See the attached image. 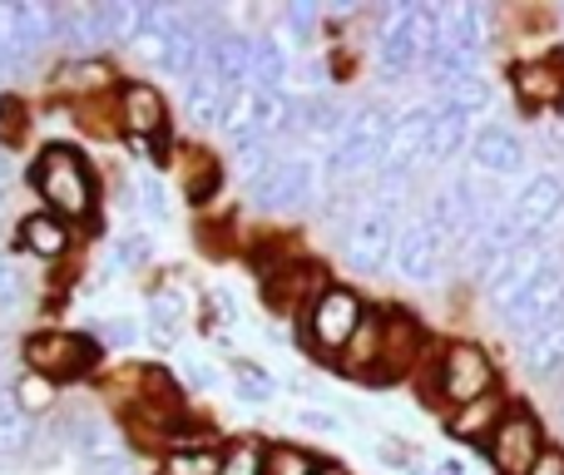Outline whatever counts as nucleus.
Segmentation results:
<instances>
[{"label":"nucleus","mask_w":564,"mask_h":475,"mask_svg":"<svg viewBox=\"0 0 564 475\" xmlns=\"http://www.w3.org/2000/svg\"><path fill=\"white\" fill-rule=\"evenodd\" d=\"M397 214L381 204L371 208H357V218H351L347 228V242H341V258H347L351 272H361V278H381V272L391 268V258H397Z\"/></svg>","instance_id":"obj_2"},{"label":"nucleus","mask_w":564,"mask_h":475,"mask_svg":"<svg viewBox=\"0 0 564 475\" xmlns=\"http://www.w3.org/2000/svg\"><path fill=\"white\" fill-rule=\"evenodd\" d=\"M436 475H466V466H460V461H441Z\"/></svg>","instance_id":"obj_43"},{"label":"nucleus","mask_w":564,"mask_h":475,"mask_svg":"<svg viewBox=\"0 0 564 475\" xmlns=\"http://www.w3.org/2000/svg\"><path fill=\"white\" fill-rule=\"evenodd\" d=\"M15 407L25 411H50L55 407V381L50 377H40V371H30V377H20V387H15Z\"/></svg>","instance_id":"obj_28"},{"label":"nucleus","mask_w":564,"mask_h":475,"mask_svg":"<svg viewBox=\"0 0 564 475\" xmlns=\"http://www.w3.org/2000/svg\"><path fill=\"white\" fill-rule=\"evenodd\" d=\"M555 317H564V262L550 252L545 262H540V272H535V282H530V292L520 298V307L510 312V327L516 332H540L545 322H555Z\"/></svg>","instance_id":"obj_8"},{"label":"nucleus","mask_w":564,"mask_h":475,"mask_svg":"<svg viewBox=\"0 0 564 475\" xmlns=\"http://www.w3.org/2000/svg\"><path fill=\"white\" fill-rule=\"evenodd\" d=\"M490 99H496V89H490V79H486V75H466V79H456V85H446V89H441V105L460 109V115H466V119L486 115V109H490Z\"/></svg>","instance_id":"obj_25"},{"label":"nucleus","mask_w":564,"mask_h":475,"mask_svg":"<svg viewBox=\"0 0 564 475\" xmlns=\"http://www.w3.org/2000/svg\"><path fill=\"white\" fill-rule=\"evenodd\" d=\"M124 119H129V129H134V139L164 134V99H159L149 85H129L124 89Z\"/></svg>","instance_id":"obj_21"},{"label":"nucleus","mask_w":564,"mask_h":475,"mask_svg":"<svg viewBox=\"0 0 564 475\" xmlns=\"http://www.w3.org/2000/svg\"><path fill=\"white\" fill-rule=\"evenodd\" d=\"M144 252H149V238H144V234H129V242H124V248H119V262H124V268H129V262H139V258H144Z\"/></svg>","instance_id":"obj_39"},{"label":"nucleus","mask_w":564,"mask_h":475,"mask_svg":"<svg viewBox=\"0 0 564 475\" xmlns=\"http://www.w3.org/2000/svg\"><path fill=\"white\" fill-rule=\"evenodd\" d=\"M317 475H341V471H317Z\"/></svg>","instance_id":"obj_44"},{"label":"nucleus","mask_w":564,"mask_h":475,"mask_svg":"<svg viewBox=\"0 0 564 475\" xmlns=\"http://www.w3.org/2000/svg\"><path fill=\"white\" fill-rule=\"evenodd\" d=\"M510 407H516V401L506 397V391H486V397L480 401H470V407H456L451 411V436H460V441H480V436H496V427L500 421L510 417Z\"/></svg>","instance_id":"obj_15"},{"label":"nucleus","mask_w":564,"mask_h":475,"mask_svg":"<svg viewBox=\"0 0 564 475\" xmlns=\"http://www.w3.org/2000/svg\"><path fill=\"white\" fill-rule=\"evenodd\" d=\"M154 322H159V332H164V337H174V332H178V298H159L154 302Z\"/></svg>","instance_id":"obj_35"},{"label":"nucleus","mask_w":564,"mask_h":475,"mask_svg":"<svg viewBox=\"0 0 564 475\" xmlns=\"http://www.w3.org/2000/svg\"><path fill=\"white\" fill-rule=\"evenodd\" d=\"M391 268L406 282L426 288V282H436L441 268H446V238H441L426 218H406L397 234V258H391Z\"/></svg>","instance_id":"obj_7"},{"label":"nucleus","mask_w":564,"mask_h":475,"mask_svg":"<svg viewBox=\"0 0 564 475\" xmlns=\"http://www.w3.org/2000/svg\"><path fill=\"white\" fill-rule=\"evenodd\" d=\"M361 317H367V307H361V298L351 288H327L317 302L307 307V337L317 342L322 352H347L351 337H357Z\"/></svg>","instance_id":"obj_6"},{"label":"nucleus","mask_w":564,"mask_h":475,"mask_svg":"<svg viewBox=\"0 0 564 475\" xmlns=\"http://www.w3.org/2000/svg\"><path fill=\"white\" fill-rule=\"evenodd\" d=\"M282 75H288V55H282L273 40H253V75H248V85L258 95H278Z\"/></svg>","instance_id":"obj_26"},{"label":"nucleus","mask_w":564,"mask_h":475,"mask_svg":"<svg viewBox=\"0 0 564 475\" xmlns=\"http://www.w3.org/2000/svg\"><path fill=\"white\" fill-rule=\"evenodd\" d=\"M470 159H476L480 174L506 179V174H520V169H525V144H520L516 129L486 125V129H476V134H470Z\"/></svg>","instance_id":"obj_13"},{"label":"nucleus","mask_w":564,"mask_h":475,"mask_svg":"<svg viewBox=\"0 0 564 475\" xmlns=\"http://www.w3.org/2000/svg\"><path fill=\"white\" fill-rule=\"evenodd\" d=\"M10 69H20V65H15V55H10V50H6V45H0V79H6V75H10Z\"/></svg>","instance_id":"obj_42"},{"label":"nucleus","mask_w":564,"mask_h":475,"mask_svg":"<svg viewBox=\"0 0 564 475\" xmlns=\"http://www.w3.org/2000/svg\"><path fill=\"white\" fill-rule=\"evenodd\" d=\"M516 79V95L530 115H545V109H560L564 105V65L560 60H520L510 69Z\"/></svg>","instance_id":"obj_12"},{"label":"nucleus","mask_w":564,"mask_h":475,"mask_svg":"<svg viewBox=\"0 0 564 475\" xmlns=\"http://www.w3.org/2000/svg\"><path fill=\"white\" fill-rule=\"evenodd\" d=\"M139 204H144L154 218H169V198H164V184H159V179L139 174Z\"/></svg>","instance_id":"obj_33"},{"label":"nucleus","mask_w":564,"mask_h":475,"mask_svg":"<svg viewBox=\"0 0 564 475\" xmlns=\"http://www.w3.org/2000/svg\"><path fill=\"white\" fill-rule=\"evenodd\" d=\"M545 427H540V417H530L525 407H510V417L496 427V436L486 441V456L496 475H530V466L540 461V451H545Z\"/></svg>","instance_id":"obj_5"},{"label":"nucleus","mask_w":564,"mask_h":475,"mask_svg":"<svg viewBox=\"0 0 564 475\" xmlns=\"http://www.w3.org/2000/svg\"><path fill=\"white\" fill-rule=\"evenodd\" d=\"M35 446V427H30V417L15 407V401H0V466L15 456H25V451Z\"/></svg>","instance_id":"obj_24"},{"label":"nucleus","mask_w":564,"mask_h":475,"mask_svg":"<svg viewBox=\"0 0 564 475\" xmlns=\"http://www.w3.org/2000/svg\"><path fill=\"white\" fill-rule=\"evenodd\" d=\"M466 144H470V119L460 115V109H451V105H436L426 159H431V164H446V159H456Z\"/></svg>","instance_id":"obj_18"},{"label":"nucleus","mask_w":564,"mask_h":475,"mask_svg":"<svg viewBox=\"0 0 564 475\" xmlns=\"http://www.w3.org/2000/svg\"><path fill=\"white\" fill-rule=\"evenodd\" d=\"M95 25L99 40H115V45L139 40L144 35V6L139 0H105V6H95Z\"/></svg>","instance_id":"obj_19"},{"label":"nucleus","mask_w":564,"mask_h":475,"mask_svg":"<svg viewBox=\"0 0 564 475\" xmlns=\"http://www.w3.org/2000/svg\"><path fill=\"white\" fill-rule=\"evenodd\" d=\"M89 475H134V466L129 461H109V466H95Z\"/></svg>","instance_id":"obj_41"},{"label":"nucleus","mask_w":564,"mask_h":475,"mask_svg":"<svg viewBox=\"0 0 564 475\" xmlns=\"http://www.w3.org/2000/svg\"><path fill=\"white\" fill-rule=\"evenodd\" d=\"M288 20H292V30H297V35H307V30L317 25V6H292Z\"/></svg>","instance_id":"obj_38"},{"label":"nucleus","mask_w":564,"mask_h":475,"mask_svg":"<svg viewBox=\"0 0 564 475\" xmlns=\"http://www.w3.org/2000/svg\"><path fill=\"white\" fill-rule=\"evenodd\" d=\"M218 475H263V451H258L253 441H238V446L224 456Z\"/></svg>","instance_id":"obj_31"},{"label":"nucleus","mask_w":564,"mask_h":475,"mask_svg":"<svg viewBox=\"0 0 564 475\" xmlns=\"http://www.w3.org/2000/svg\"><path fill=\"white\" fill-rule=\"evenodd\" d=\"M510 208H516L520 228H530V234L545 238V228L560 224V214H564V179L560 174H535L516 194V204H510Z\"/></svg>","instance_id":"obj_14"},{"label":"nucleus","mask_w":564,"mask_h":475,"mask_svg":"<svg viewBox=\"0 0 564 475\" xmlns=\"http://www.w3.org/2000/svg\"><path fill=\"white\" fill-rule=\"evenodd\" d=\"M317 194V169L312 159H273L263 174L253 179V198L263 208H297Z\"/></svg>","instance_id":"obj_9"},{"label":"nucleus","mask_w":564,"mask_h":475,"mask_svg":"<svg viewBox=\"0 0 564 475\" xmlns=\"http://www.w3.org/2000/svg\"><path fill=\"white\" fill-rule=\"evenodd\" d=\"M436 391L451 401V411L470 407V401H480L486 391H496V361H490L476 342H451V347L441 352Z\"/></svg>","instance_id":"obj_3"},{"label":"nucleus","mask_w":564,"mask_h":475,"mask_svg":"<svg viewBox=\"0 0 564 475\" xmlns=\"http://www.w3.org/2000/svg\"><path fill=\"white\" fill-rule=\"evenodd\" d=\"M302 427H312V431H337V421H332V417H322V411H302Z\"/></svg>","instance_id":"obj_40"},{"label":"nucleus","mask_w":564,"mask_h":475,"mask_svg":"<svg viewBox=\"0 0 564 475\" xmlns=\"http://www.w3.org/2000/svg\"><path fill=\"white\" fill-rule=\"evenodd\" d=\"M421 332L416 322L406 317V312H391L387 322H381V361H377V377H401V371L411 367V352H416Z\"/></svg>","instance_id":"obj_17"},{"label":"nucleus","mask_w":564,"mask_h":475,"mask_svg":"<svg viewBox=\"0 0 564 475\" xmlns=\"http://www.w3.org/2000/svg\"><path fill=\"white\" fill-rule=\"evenodd\" d=\"M238 387H243L248 401H268V397H273V377H263L258 367H238Z\"/></svg>","instance_id":"obj_34"},{"label":"nucleus","mask_w":564,"mask_h":475,"mask_svg":"<svg viewBox=\"0 0 564 475\" xmlns=\"http://www.w3.org/2000/svg\"><path fill=\"white\" fill-rule=\"evenodd\" d=\"M20 238H25V248L35 252V258H59V252L69 248V228L59 224L55 214H35L20 224Z\"/></svg>","instance_id":"obj_23"},{"label":"nucleus","mask_w":564,"mask_h":475,"mask_svg":"<svg viewBox=\"0 0 564 475\" xmlns=\"http://www.w3.org/2000/svg\"><path fill=\"white\" fill-rule=\"evenodd\" d=\"M263 475H317V461L297 446H273L263 456Z\"/></svg>","instance_id":"obj_29"},{"label":"nucleus","mask_w":564,"mask_h":475,"mask_svg":"<svg viewBox=\"0 0 564 475\" xmlns=\"http://www.w3.org/2000/svg\"><path fill=\"white\" fill-rule=\"evenodd\" d=\"M55 35L65 40L75 55H85V50H95L99 45V25H95V10H85V6H75V10H59V20H55Z\"/></svg>","instance_id":"obj_27"},{"label":"nucleus","mask_w":564,"mask_h":475,"mask_svg":"<svg viewBox=\"0 0 564 475\" xmlns=\"http://www.w3.org/2000/svg\"><path fill=\"white\" fill-rule=\"evenodd\" d=\"M20 302V278L10 272V262L0 258V312H10Z\"/></svg>","instance_id":"obj_36"},{"label":"nucleus","mask_w":564,"mask_h":475,"mask_svg":"<svg viewBox=\"0 0 564 475\" xmlns=\"http://www.w3.org/2000/svg\"><path fill=\"white\" fill-rule=\"evenodd\" d=\"M184 109H188L194 125H224L228 109H234V99H228V85H218V79H194Z\"/></svg>","instance_id":"obj_22"},{"label":"nucleus","mask_w":564,"mask_h":475,"mask_svg":"<svg viewBox=\"0 0 564 475\" xmlns=\"http://www.w3.org/2000/svg\"><path fill=\"white\" fill-rule=\"evenodd\" d=\"M69 446H75V456H85L89 466H109V461H119L115 427H105V421H95V417H79L75 421V436H69Z\"/></svg>","instance_id":"obj_20"},{"label":"nucleus","mask_w":564,"mask_h":475,"mask_svg":"<svg viewBox=\"0 0 564 475\" xmlns=\"http://www.w3.org/2000/svg\"><path fill=\"white\" fill-rule=\"evenodd\" d=\"M436 30H441V6H397L387 30H381V65L391 75H411L416 65H426Z\"/></svg>","instance_id":"obj_1"},{"label":"nucleus","mask_w":564,"mask_h":475,"mask_svg":"<svg viewBox=\"0 0 564 475\" xmlns=\"http://www.w3.org/2000/svg\"><path fill=\"white\" fill-rule=\"evenodd\" d=\"M35 184H40V194L50 198L55 218H89V208H95L89 169L79 164V154H69V149H50L40 174H35Z\"/></svg>","instance_id":"obj_4"},{"label":"nucleus","mask_w":564,"mask_h":475,"mask_svg":"<svg viewBox=\"0 0 564 475\" xmlns=\"http://www.w3.org/2000/svg\"><path fill=\"white\" fill-rule=\"evenodd\" d=\"M224 461L214 451H178V456L164 461V475H218Z\"/></svg>","instance_id":"obj_30"},{"label":"nucleus","mask_w":564,"mask_h":475,"mask_svg":"<svg viewBox=\"0 0 564 475\" xmlns=\"http://www.w3.org/2000/svg\"><path fill=\"white\" fill-rule=\"evenodd\" d=\"M530 475H564V451L560 446H545V451H540V461L530 466Z\"/></svg>","instance_id":"obj_37"},{"label":"nucleus","mask_w":564,"mask_h":475,"mask_svg":"<svg viewBox=\"0 0 564 475\" xmlns=\"http://www.w3.org/2000/svg\"><path fill=\"white\" fill-rule=\"evenodd\" d=\"M520 367L530 377H555V371H564V317L545 322L540 332H530L520 342Z\"/></svg>","instance_id":"obj_16"},{"label":"nucleus","mask_w":564,"mask_h":475,"mask_svg":"<svg viewBox=\"0 0 564 475\" xmlns=\"http://www.w3.org/2000/svg\"><path fill=\"white\" fill-rule=\"evenodd\" d=\"M431 119H436V105L401 109V115L391 119L387 149H381V169H401V174H411V164H416V159H426V144H431Z\"/></svg>","instance_id":"obj_10"},{"label":"nucleus","mask_w":564,"mask_h":475,"mask_svg":"<svg viewBox=\"0 0 564 475\" xmlns=\"http://www.w3.org/2000/svg\"><path fill=\"white\" fill-rule=\"evenodd\" d=\"M25 357L35 361L40 377H75V371H89L95 347L85 337H69V332H40L25 342Z\"/></svg>","instance_id":"obj_11"},{"label":"nucleus","mask_w":564,"mask_h":475,"mask_svg":"<svg viewBox=\"0 0 564 475\" xmlns=\"http://www.w3.org/2000/svg\"><path fill=\"white\" fill-rule=\"evenodd\" d=\"M214 188H218V164L208 154H194V169H188V198L204 204V198H214Z\"/></svg>","instance_id":"obj_32"}]
</instances>
